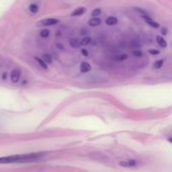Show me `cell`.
<instances>
[{"label": "cell", "instance_id": "obj_1", "mask_svg": "<svg viewBox=\"0 0 172 172\" xmlns=\"http://www.w3.org/2000/svg\"><path fill=\"white\" fill-rule=\"evenodd\" d=\"M42 155H43V153H29V154L6 156V157H1V158H0V164L31 162V161L37 160L38 158H40Z\"/></svg>", "mask_w": 172, "mask_h": 172}, {"label": "cell", "instance_id": "obj_2", "mask_svg": "<svg viewBox=\"0 0 172 172\" xmlns=\"http://www.w3.org/2000/svg\"><path fill=\"white\" fill-rule=\"evenodd\" d=\"M60 22L59 19L57 18H46V19H42L37 23L38 26H49V25H54L57 24Z\"/></svg>", "mask_w": 172, "mask_h": 172}, {"label": "cell", "instance_id": "obj_3", "mask_svg": "<svg viewBox=\"0 0 172 172\" xmlns=\"http://www.w3.org/2000/svg\"><path fill=\"white\" fill-rule=\"evenodd\" d=\"M20 76H21V71L19 68H14L12 71H11V75H10V79H11V82L14 84H16L20 79Z\"/></svg>", "mask_w": 172, "mask_h": 172}, {"label": "cell", "instance_id": "obj_4", "mask_svg": "<svg viewBox=\"0 0 172 172\" xmlns=\"http://www.w3.org/2000/svg\"><path fill=\"white\" fill-rule=\"evenodd\" d=\"M91 70H92V67H91V65H90L89 62H82V65H81V71H82V73H88V71H90Z\"/></svg>", "mask_w": 172, "mask_h": 172}, {"label": "cell", "instance_id": "obj_5", "mask_svg": "<svg viewBox=\"0 0 172 172\" xmlns=\"http://www.w3.org/2000/svg\"><path fill=\"white\" fill-rule=\"evenodd\" d=\"M143 18H144L145 21H146V22H147L149 25H151L152 27H154V28H158V27H159V23H158V22H155V21H153L150 17L145 16V15H144V16H143Z\"/></svg>", "mask_w": 172, "mask_h": 172}, {"label": "cell", "instance_id": "obj_6", "mask_svg": "<svg viewBox=\"0 0 172 172\" xmlns=\"http://www.w3.org/2000/svg\"><path fill=\"white\" fill-rule=\"evenodd\" d=\"M85 12H86V8L85 7H79V8H76L71 12V16H79V15L84 14Z\"/></svg>", "mask_w": 172, "mask_h": 172}, {"label": "cell", "instance_id": "obj_7", "mask_svg": "<svg viewBox=\"0 0 172 172\" xmlns=\"http://www.w3.org/2000/svg\"><path fill=\"white\" fill-rule=\"evenodd\" d=\"M102 22V20L98 17H95V18H92V19L89 20V25L90 26H98L100 25Z\"/></svg>", "mask_w": 172, "mask_h": 172}, {"label": "cell", "instance_id": "obj_8", "mask_svg": "<svg viewBox=\"0 0 172 172\" xmlns=\"http://www.w3.org/2000/svg\"><path fill=\"white\" fill-rule=\"evenodd\" d=\"M117 22H118V19L117 17L115 16H109L106 19V24L107 25H115Z\"/></svg>", "mask_w": 172, "mask_h": 172}, {"label": "cell", "instance_id": "obj_9", "mask_svg": "<svg viewBox=\"0 0 172 172\" xmlns=\"http://www.w3.org/2000/svg\"><path fill=\"white\" fill-rule=\"evenodd\" d=\"M70 44H71V46H73V47H80L81 46V41H79L78 39H76V38H71L70 39Z\"/></svg>", "mask_w": 172, "mask_h": 172}, {"label": "cell", "instance_id": "obj_10", "mask_svg": "<svg viewBox=\"0 0 172 172\" xmlns=\"http://www.w3.org/2000/svg\"><path fill=\"white\" fill-rule=\"evenodd\" d=\"M34 60H35L36 62H38V65H40V67H41L42 68H44V70H46V68H47V65H46V62H44L43 60H41L40 57H35V59H34Z\"/></svg>", "mask_w": 172, "mask_h": 172}, {"label": "cell", "instance_id": "obj_11", "mask_svg": "<svg viewBox=\"0 0 172 172\" xmlns=\"http://www.w3.org/2000/svg\"><path fill=\"white\" fill-rule=\"evenodd\" d=\"M156 39H157V42L159 43L160 46H162V47L167 46V42H166V40L163 37H161V36H157V38H156Z\"/></svg>", "mask_w": 172, "mask_h": 172}, {"label": "cell", "instance_id": "obj_12", "mask_svg": "<svg viewBox=\"0 0 172 172\" xmlns=\"http://www.w3.org/2000/svg\"><path fill=\"white\" fill-rule=\"evenodd\" d=\"M42 60H43L46 63H51V62H52V57H51V55H49V54H42Z\"/></svg>", "mask_w": 172, "mask_h": 172}, {"label": "cell", "instance_id": "obj_13", "mask_svg": "<svg viewBox=\"0 0 172 172\" xmlns=\"http://www.w3.org/2000/svg\"><path fill=\"white\" fill-rule=\"evenodd\" d=\"M128 59V54H122L120 55H118V57H115V60H117V62H122V60H125Z\"/></svg>", "mask_w": 172, "mask_h": 172}, {"label": "cell", "instance_id": "obj_14", "mask_svg": "<svg viewBox=\"0 0 172 172\" xmlns=\"http://www.w3.org/2000/svg\"><path fill=\"white\" fill-rule=\"evenodd\" d=\"M29 11L31 13H36L38 11V6L35 3H32L29 5Z\"/></svg>", "mask_w": 172, "mask_h": 172}, {"label": "cell", "instance_id": "obj_15", "mask_svg": "<svg viewBox=\"0 0 172 172\" xmlns=\"http://www.w3.org/2000/svg\"><path fill=\"white\" fill-rule=\"evenodd\" d=\"M91 37H89V36H86V37L83 38V40L81 41V46H88V44L91 42Z\"/></svg>", "mask_w": 172, "mask_h": 172}, {"label": "cell", "instance_id": "obj_16", "mask_svg": "<svg viewBox=\"0 0 172 172\" xmlns=\"http://www.w3.org/2000/svg\"><path fill=\"white\" fill-rule=\"evenodd\" d=\"M39 35H40L41 37H43V38H46L47 36L49 35V29H42L40 31V33H39Z\"/></svg>", "mask_w": 172, "mask_h": 172}, {"label": "cell", "instance_id": "obj_17", "mask_svg": "<svg viewBox=\"0 0 172 172\" xmlns=\"http://www.w3.org/2000/svg\"><path fill=\"white\" fill-rule=\"evenodd\" d=\"M163 62H164V60H158L157 62H156L154 63V68H160L161 67H162Z\"/></svg>", "mask_w": 172, "mask_h": 172}, {"label": "cell", "instance_id": "obj_18", "mask_svg": "<svg viewBox=\"0 0 172 172\" xmlns=\"http://www.w3.org/2000/svg\"><path fill=\"white\" fill-rule=\"evenodd\" d=\"M137 161H135V160H129L128 162H127V164H128V166L129 167H132V166H136L137 165Z\"/></svg>", "mask_w": 172, "mask_h": 172}, {"label": "cell", "instance_id": "obj_19", "mask_svg": "<svg viewBox=\"0 0 172 172\" xmlns=\"http://www.w3.org/2000/svg\"><path fill=\"white\" fill-rule=\"evenodd\" d=\"M100 14H101V9H100V8H96L94 11L92 12L93 16H97V15H100Z\"/></svg>", "mask_w": 172, "mask_h": 172}, {"label": "cell", "instance_id": "obj_20", "mask_svg": "<svg viewBox=\"0 0 172 172\" xmlns=\"http://www.w3.org/2000/svg\"><path fill=\"white\" fill-rule=\"evenodd\" d=\"M133 55H135V57H142L143 54L141 51H133Z\"/></svg>", "mask_w": 172, "mask_h": 172}, {"label": "cell", "instance_id": "obj_21", "mask_svg": "<svg viewBox=\"0 0 172 172\" xmlns=\"http://www.w3.org/2000/svg\"><path fill=\"white\" fill-rule=\"evenodd\" d=\"M150 54H153V55H156V54H159V51H157V49H150L149 51Z\"/></svg>", "mask_w": 172, "mask_h": 172}, {"label": "cell", "instance_id": "obj_22", "mask_svg": "<svg viewBox=\"0 0 172 172\" xmlns=\"http://www.w3.org/2000/svg\"><path fill=\"white\" fill-rule=\"evenodd\" d=\"M82 54L83 55H85V57H87V55L89 54V52H88V51H87V49H82Z\"/></svg>", "mask_w": 172, "mask_h": 172}, {"label": "cell", "instance_id": "obj_23", "mask_svg": "<svg viewBox=\"0 0 172 172\" xmlns=\"http://www.w3.org/2000/svg\"><path fill=\"white\" fill-rule=\"evenodd\" d=\"M161 32H162V34H164V35H166V33H167V28H162V29H161Z\"/></svg>", "mask_w": 172, "mask_h": 172}, {"label": "cell", "instance_id": "obj_24", "mask_svg": "<svg viewBox=\"0 0 172 172\" xmlns=\"http://www.w3.org/2000/svg\"><path fill=\"white\" fill-rule=\"evenodd\" d=\"M57 49H63V46H62L60 43H57Z\"/></svg>", "mask_w": 172, "mask_h": 172}, {"label": "cell", "instance_id": "obj_25", "mask_svg": "<svg viewBox=\"0 0 172 172\" xmlns=\"http://www.w3.org/2000/svg\"><path fill=\"white\" fill-rule=\"evenodd\" d=\"M135 9H136V10H138L139 12L143 13V14H144V13H145V11H144V10H142V9H139V8H135Z\"/></svg>", "mask_w": 172, "mask_h": 172}, {"label": "cell", "instance_id": "obj_26", "mask_svg": "<svg viewBox=\"0 0 172 172\" xmlns=\"http://www.w3.org/2000/svg\"><path fill=\"white\" fill-rule=\"evenodd\" d=\"M6 76H7L6 73H4L3 75H2V79H3V80H5V79H6Z\"/></svg>", "mask_w": 172, "mask_h": 172}]
</instances>
